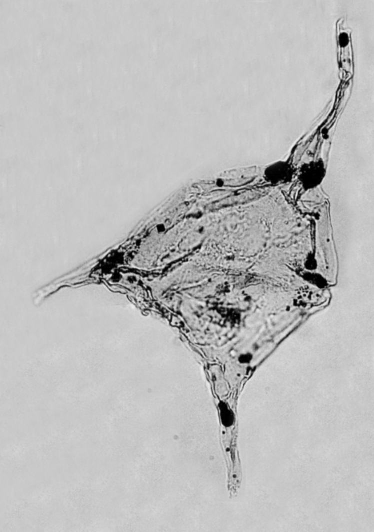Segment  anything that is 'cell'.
I'll return each instance as SVG.
<instances>
[{"mask_svg": "<svg viewBox=\"0 0 374 532\" xmlns=\"http://www.w3.org/2000/svg\"><path fill=\"white\" fill-rule=\"evenodd\" d=\"M253 358V355L250 353H245L240 354L238 358V361L241 365L249 364L251 362Z\"/></svg>", "mask_w": 374, "mask_h": 532, "instance_id": "277c9868", "label": "cell"}, {"mask_svg": "<svg viewBox=\"0 0 374 532\" xmlns=\"http://www.w3.org/2000/svg\"><path fill=\"white\" fill-rule=\"evenodd\" d=\"M327 167L324 159L319 158L303 163L297 167L296 179L305 191L314 190L324 183Z\"/></svg>", "mask_w": 374, "mask_h": 532, "instance_id": "6da1fadb", "label": "cell"}, {"mask_svg": "<svg viewBox=\"0 0 374 532\" xmlns=\"http://www.w3.org/2000/svg\"><path fill=\"white\" fill-rule=\"evenodd\" d=\"M297 167L287 160H280L268 164L264 168L263 178L274 186L290 184L296 178Z\"/></svg>", "mask_w": 374, "mask_h": 532, "instance_id": "7a4b0ae2", "label": "cell"}, {"mask_svg": "<svg viewBox=\"0 0 374 532\" xmlns=\"http://www.w3.org/2000/svg\"><path fill=\"white\" fill-rule=\"evenodd\" d=\"M218 407L223 425L226 427L233 426L235 422V415L233 411L223 401L219 402Z\"/></svg>", "mask_w": 374, "mask_h": 532, "instance_id": "3957f363", "label": "cell"}, {"mask_svg": "<svg viewBox=\"0 0 374 532\" xmlns=\"http://www.w3.org/2000/svg\"><path fill=\"white\" fill-rule=\"evenodd\" d=\"M340 42L341 45H345L348 42V37L347 34L343 33L340 36Z\"/></svg>", "mask_w": 374, "mask_h": 532, "instance_id": "5b68a950", "label": "cell"}]
</instances>
